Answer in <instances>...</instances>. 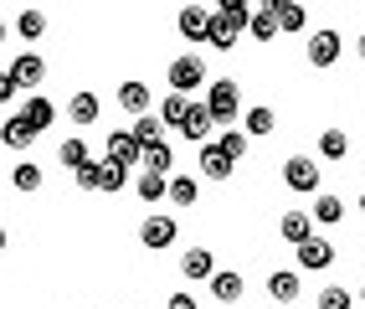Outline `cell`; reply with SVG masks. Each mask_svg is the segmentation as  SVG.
<instances>
[{
	"instance_id": "1",
	"label": "cell",
	"mask_w": 365,
	"mask_h": 309,
	"mask_svg": "<svg viewBox=\"0 0 365 309\" xmlns=\"http://www.w3.org/2000/svg\"><path fill=\"white\" fill-rule=\"evenodd\" d=\"M283 186L299 196H319V165H314L309 155H288L283 160Z\"/></svg>"
},
{
	"instance_id": "2",
	"label": "cell",
	"mask_w": 365,
	"mask_h": 309,
	"mask_svg": "<svg viewBox=\"0 0 365 309\" xmlns=\"http://www.w3.org/2000/svg\"><path fill=\"white\" fill-rule=\"evenodd\" d=\"M206 108H211V118H216V124H232V118H237V108H242V93H237V83H232V78H211Z\"/></svg>"
},
{
	"instance_id": "3",
	"label": "cell",
	"mask_w": 365,
	"mask_h": 309,
	"mask_svg": "<svg viewBox=\"0 0 365 309\" xmlns=\"http://www.w3.org/2000/svg\"><path fill=\"white\" fill-rule=\"evenodd\" d=\"M201 83H206V62H201L196 52H185V57L170 62V93H185V98H190Z\"/></svg>"
},
{
	"instance_id": "4",
	"label": "cell",
	"mask_w": 365,
	"mask_h": 309,
	"mask_svg": "<svg viewBox=\"0 0 365 309\" xmlns=\"http://www.w3.org/2000/svg\"><path fill=\"white\" fill-rule=\"evenodd\" d=\"M339 52H345V36H339L334 26H324V31L309 36V67H334Z\"/></svg>"
},
{
	"instance_id": "5",
	"label": "cell",
	"mask_w": 365,
	"mask_h": 309,
	"mask_svg": "<svg viewBox=\"0 0 365 309\" xmlns=\"http://www.w3.org/2000/svg\"><path fill=\"white\" fill-rule=\"evenodd\" d=\"M103 150H108L103 160H118V165H144V145L134 139V129H113Z\"/></svg>"
},
{
	"instance_id": "6",
	"label": "cell",
	"mask_w": 365,
	"mask_h": 309,
	"mask_svg": "<svg viewBox=\"0 0 365 309\" xmlns=\"http://www.w3.org/2000/svg\"><path fill=\"white\" fill-rule=\"evenodd\" d=\"M175 237H180V222H175V217H144V227H139V243L155 248V253L170 248Z\"/></svg>"
},
{
	"instance_id": "7",
	"label": "cell",
	"mask_w": 365,
	"mask_h": 309,
	"mask_svg": "<svg viewBox=\"0 0 365 309\" xmlns=\"http://www.w3.org/2000/svg\"><path fill=\"white\" fill-rule=\"evenodd\" d=\"M314 227H319V222H314V211H283V222H278L283 243H294V248H304L309 237H319Z\"/></svg>"
},
{
	"instance_id": "8",
	"label": "cell",
	"mask_w": 365,
	"mask_h": 309,
	"mask_svg": "<svg viewBox=\"0 0 365 309\" xmlns=\"http://www.w3.org/2000/svg\"><path fill=\"white\" fill-rule=\"evenodd\" d=\"M211 124H216V118H211V108L206 103H190V113H185V124H180V139H190V145H211Z\"/></svg>"
},
{
	"instance_id": "9",
	"label": "cell",
	"mask_w": 365,
	"mask_h": 309,
	"mask_svg": "<svg viewBox=\"0 0 365 309\" xmlns=\"http://www.w3.org/2000/svg\"><path fill=\"white\" fill-rule=\"evenodd\" d=\"M211 21H216V11H206V6H185V11L175 16V26H180V36H190V41H206V36H211Z\"/></svg>"
},
{
	"instance_id": "10",
	"label": "cell",
	"mask_w": 365,
	"mask_h": 309,
	"mask_svg": "<svg viewBox=\"0 0 365 309\" xmlns=\"http://www.w3.org/2000/svg\"><path fill=\"white\" fill-rule=\"evenodd\" d=\"M21 113L31 118V129H36V134L57 124V103L46 98V93H26V98H21Z\"/></svg>"
},
{
	"instance_id": "11",
	"label": "cell",
	"mask_w": 365,
	"mask_h": 309,
	"mask_svg": "<svg viewBox=\"0 0 365 309\" xmlns=\"http://www.w3.org/2000/svg\"><path fill=\"white\" fill-rule=\"evenodd\" d=\"M294 258H299V268H309V273H324V268L334 263V248L324 243V237H309L304 248H294Z\"/></svg>"
},
{
	"instance_id": "12",
	"label": "cell",
	"mask_w": 365,
	"mask_h": 309,
	"mask_svg": "<svg viewBox=\"0 0 365 309\" xmlns=\"http://www.w3.org/2000/svg\"><path fill=\"white\" fill-rule=\"evenodd\" d=\"M6 73H11L21 88H31V93H36V88H41V78H46V62H41L36 52H21V57L6 67Z\"/></svg>"
},
{
	"instance_id": "13",
	"label": "cell",
	"mask_w": 365,
	"mask_h": 309,
	"mask_svg": "<svg viewBox=\"0 0 365 309\" xmlns=\"http://www.w3.org/2000/svg\"><path fill=\"white\" fill-rule=\"evenodd\" d=\"M0 139H6V150H26L36 139V129H31V118L16 108V113H6V124H0Z\"/></svg>"
},
{
	"instance_id": "14",
	"label": "cell",
	"mask_w": 365,
	"mask_h": 309,
	"mask_svg": "<svg viewBox=\"0 0 365 309\" xmlns=\"http://www.w3.org/2000/svg\"><path fill=\"white\" fill-rule=\"evenodd\" d=\"M299 294H304V278L299 273H288V268L267 273V299H273V304H294Z\"/></svg>"
},
{
	"instance_id": "15",
	"label": "cell",
	"mask_w": 365,
	"mask_h": 309,
	"mask_svg": "<svg viewBox=\"0 0 365 309\" xmlns=\"http://www.w3.org/2000/svg\"><path fill=\"white\" fill-rule=\"evenodd\" d=\"M196 165H201V176H206V181H227L237 160H232V155H222V145L211 139V145L201 150V160H196Z\"/></svg>"
},
{
	"instance_id": "16",
	"label": "cell",
	"mask_w": 365,
	"mask_h": 309,
	"mask_svg": "<svg viewBox=\"0 0 365 309\" xmlns=\"http://www.w3.org/2000/svg\"><path fill=\"white\" fill-rule=\"evenodd\" d=\"M118 108L144 118V113H150V83H118Z\"/></svg>"
},
{
	"instance_id": "17",
	"label": "cell",
	"mask_w": 365,
	"mask_h": 309,
	"mask_svg": "<svg viewBox=\"0 0 365 309\" xmlns=\"http://www.w3.org/2000/svg\"><path fill=\"white\" fill-rule=\"evenodd\" d=\"M211 294L222 299V304H237L242 294H247V278H242V273H232V268H216V278H211Z\"/></svg>"
},
{
	"instance_id": "18",
	"label": "cell",
	"mask_w": 365,
	"mask_h": 309,
	"mask_svg": "<svg viewBox=\"0 0 365 309\" xmlns=\"http://www.w3.org/2000/svg\"><path fill=\"white\" fill-rule=\"evenodd\" d=\"M98 113H103V103H98V93H72V103H67V118L72 124H98Z\"/></svg>"
},
{
	"instance_id": "19",
	"label": "cell",
	"mask_w": 365,
	"mask_h": 309,
	"mask_svg": "<svg viewBox=\"0 0 365 309\" xmlns=\"http://www.w3.org/2000/svg\"><path fill=\"white\" fill-rule=\"evenodd\" d=\"M180 273H185L190 283H201V278H216V263H211V248H190V253L180 258Z\"/></svg>"
},
{
	"instance_id": "20",
	"label": "cell",
	"mask_w": 365,
	"mask_h": 309,
	"mask_svg": "<svg viewBox=\"0 0 365 309\" xmlns=\"http://www.w3.org/2000/svg\"><path fill=\"white\" fill-rule=\"evenodd\" d=\"M242 129H247V139H267L278 129V113L267 108V103H257V108H247V118H242Z\"/></svg>"
},
{
	"instance_id": "21",
	"label": "cell",
	"mask_w": 365,
	"mask_h": 309,
	"mask_svg": "<svg viewBox=\"0 0 365 309\" xmlns=\"http://www.w3.org/2000/svg\"><path fill=\"white\" fill-rule=\"evenodd\" d=\"M267 11L278 16V26H283V31H304V26H309V11L294 6V0H267Z\"/></svg>"
},
{
	"instance_id": "22",
	"label": "cell",
	"mask_w": 365,
	"mask_h": 309,
	"mask_svg": "<svg viewBox=\"0 0 365 309\" xmlns=\"http://www.w3.org/2000/svg\"><path fill=\"white\" fill-rule=\"evenodd\" d=\"M57 160L67 165L72 176H78L83 165H93V155H88V139H62V145H57Z\"/></svg>"
},
{
	"instance_id": "23",
	"label": "cell",
	"mask_w": 365,
	"mask_h": 309,
	"mask_svg": "<svg viewBox=\"0 0 365 309\" xmlns=\"http://www.w3.org/2000/svg\"><path fill=\"white\" fill-rule=\"evenodd\" d=\"M339 217H345V201H339V196H329V191L314 196V222H319V227H339Z\"/></svg>"
},
{
	"instance_id": "24",
	"label": "cell",
	"mask_w": 365,
	"mask_h": 309,
	"mask_svg": "<svg viewBox=\"0 0 365 309\" xmlns=\"http://www.w3.org/2000/svg\"><path fill=\"white\" fill-rule=\"evenodd\" d=\"M134 191H139V201H170V176L144 171V176L134 181Z\"/></svg>"
},
{
	"instance_id": "25",
	"label": "cell",
	"mask_w": 365,
	"mask_h": 309,
	"mask_svg": "<svg viewBox=\"0 0 365 309\" xmlns=\"http://www.w3.org/2000/svg\"><path fill=\"white\" fill-rule=\"evenodd\" d=\"M216 16H222V21H232V26L237 31H252V6H247V0H222V6H216Z\"/></svg>"
},
{
	"instance_id": "26",
	"label": "cell",
	"mask_w": 365,
	"mask_h": 309,
	"mask_svg": "<svg viewBox=\"0 0 365 309\" xmlns=\"http://www.w3.org/2000/svg\"><path fill=\"white\" fill-rule=\"evenodd\" d=\"M129 129H134V139H139V145L150 150V145H160V139H165V118H160V113H144V118H134Z\"/></svg>"
},
{
	"instance_id": "27",
	"label": "cell",
	"mask_w": 365,
	"mask_h": 309,
	"mask_svg": "<svg viewBox=\"0 0 365 309\" xmlns=\"http://www.w3.org/2000/svg\"><path fill=\"white\" fill-rule=\"evenodd\" d=\"M350 155V134L345 129H324L319 134V160H345Z\"/></svg>"
},
{
	"instance_id": "28",
	"label": "cell",
	"mask_w": 365,
	"mask_h": 309,
	"mask_svg": "<svg viewBox=\"0 0 365 309\" xmlns=\"http://www.w3.org/2000/svg\"><path fill=\"white\" fill-rule=\"evenodd\" d=\"M190 103H196V98H185V93H165V103H160V118H165V124H185V113H190Z\"/></svg>"
},
{
	"instance_id": "29",
	"label": "cell",
	"mask_w": 365,
	"mask_h": 309,
	"mask_svg": "<svg viewBox=\"0 0 365 309\" xmlns=\"http://www.w3.org/2000/svg\"><path fill=\"white\" fill-rule=\"evenodd\" d=\"M170 165H175V150H170V139H160V145H150V150H144V171L170 176Z\"/></svg>"
},
{
	"instance_id": "30",
	"label": "cell",
	"mask_w": 365,
	"mask_h": 309,
	"mask_svg": "<svg viewBox=\"0 0 365 309\" xmlns=\"http://www.w3.org/2000/svg\"><path fill=\"white\" fill-rule=\"evenodd\" d=\"M196 196H201L196 176H170V201L175 206H196Z\"/></svg>"
},
{
	"instance_id": "31",
	"label": "cell",
	"mask_w": 365,
	"mask_h": 309,
	"mask_svg": "<svg viewBox=\"0 0 365 309\" xmlns=\"http://www.w3.org/2000/svg\"><path fill=\"white\" fill-rule=\"evenodd\" d=\"M211 52H232V46H237V26H232V21H222V16H216L211 21Z\"/></svg>"
},
{
	"instance_id": "32",
	"label": "cell",
	"mask_w": 365,
	"mask_h": 309,
	"mask_svg": "<svg viewBox=\"0 0 365 309\" xmlns=\"http://www.w3.org/2000/svg\"><path fill=\"white\" fill-rule=\"evenodd\" d=\"M11 186H16V191H36V186H41V165H31V160H21L16 171H11Z\"/></svg>"
},
{
	"instance_id": "33",
	"label": "cell",
	"mask_w": 365,
	"mask_h": 309,
	"mask_svg": "<svg viewBox=\"0 0 365 309\" xmlns=\"http://www.w3.org/2000/svg\"><path fill=\"white\" fill-rule=\"evenodd\" d=\"M216 145H222V155L242 160V155H247V129H222V134H216Z\"/></svg>"
},
{
	"instance_id": "34",
	"label": "cell",
	"mask_w": 365,
	"mask_h": 309,
	"mask_svg": "<svg viewBox=\"0 0 365 309\" xmlns=\"http://www.w3.org/2000/svg\"><path fill=\"white\" fill-rule=\"evenodd\" d=\"M16 31L26 36V41H36V36L46 31V16H41V11H21V16H16Z\"/></svg>"
},
{
	"instance_id": "35",
	"label": "cell",
	"mask_w": 365,
	"mask_h": 309,
	"mask_svg": "<svg viewBox=\"0 0 365 309\" xmlns=\"http://www.w3.org/2000/svg\"><path fill=\"white\" fill-rule=\"evenodd\" d=\"M278 31H283V26H278V16H273V11H267V6H262V11L252 16V36H257V41H273Z\"/></svg>"
},
{
	"instance_id": "36",
	"label": "cell",
	"mask_w": 365,
	"mask_h": 309,
	"mask_svg": "<svg viewBox=\"0 0 365 309\" xmlns=\"http://www.w3.org/2000/svg\"><path fill=\"white\" fill-rule=\"evenodd\" d=\"M72 181H78V191H103V160H93V165H83V171L72 176Z\"/></svg>"
},
{
	"instance_id": "37",
	"label": "cell",
	"mask_w": 365,
	"mask_h": 309,
	"mask_svg": "<svg viewBox=\"0 0 365 309\" xmlns=\"http://www.w3.org/2000/svg\"><path fill=\"white\" fill-rule=\"evenodd\" d=\"M124 181H129V165H118V160H103V191H124Z\"/></svg>"
},
{
	"instance_id": "38",
	"label": "cell",
	"mask_w": 365,
	"mask_h": 309,
	"mask_svg": "<svg viewBox=\"0 0 365 309\" xmlns=\"http://www.w3.org/2000/svg\"><path fill=\"white\" fill-rule=\"evenodd\" d=\"M319 309H355V299H350V289L329 283V289H319Z\"/></svg>"
},
{
	"instance_id": "39",
	"label": "cell",
	"mask_w": 365,
	"mask_h": 309,
	"mask_svg": "<svg viewBox=\"0 0 365 309\" xmlns=\"http://www.w3.org/2000/svg\"><path fill=\"white\" fill-rule=\"evenodd\" d=\"M16 98H21V83H16V78L6 73V78H0V103H6V108H11Z\"/></svg>"
},
{
	"instance_id": "40",
	"label": "cell",
	"mask_w": 365,
	"mask_h": 309,
	"mask_svg": "<svg viewBox=\"0 0 365 309\" xmlns=\"http://www.w3.org/2000/svg\"><path fill=\"white\" fill-rule=\"evenodd\" d=\"M165 309H201V304H196V294H185V289H175V294L165 299Z\"/></svg>"
},
{
	"instance_id": "41",
	"label": "cell",
	"mask_w": 365,
	"mask_h": 309,
	"mask_svg": "<svg viewBox=\"0 0 365 309\" xmlns=\"http://www.w3.org/2000/svg\"><path fill=\"white\" fill-rule=\"evenodd\" d=\"M360 57H365V36H360Z\"/></svg>"
},
{
	"instance_id": "42",
	"label": "cell",
	"mask_w": 365,
	"mask_h": 309,
	"mask_svg": "<svg viewBox=\"0 0 365 309\" xmlns=\"http://www.w3.org/2000/svg\"><path fill=\"white\" fill-rule=\"evenodd\" d=\"M360 304H365V283H360Z\"/></svg>"
},
{
	"instance_id": "43",
	"label": "cell",
	"mask_w": 365,
	"mask_h": 309,
	"mask_svg": "<svg viewBox=\"0 0 365 309\" xmlns=\"http://www.w3.org/2000/svg\"><path fill=\"white\" fill-rule=\"evenodd\" d=\"M360 211H365V191H360Z\"/></svg>"
}]
</instances>
